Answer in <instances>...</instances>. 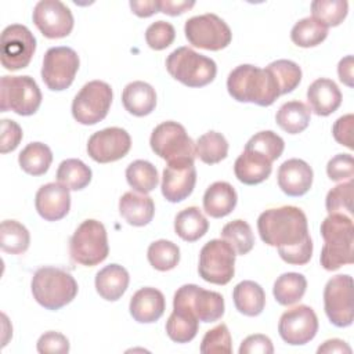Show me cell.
Returning a JSON list of instances; mask_svg holds the SVG:
<instances>
[{
	"label": "cell",
	"mask_w": 354,
	"mask_h": 354,
	"mask_svg": "<svg viewBox=\"0 0 354 354\" xmlns=\"http://www.w3.org/2000/svg\"><path fill=\"white\" fill-rule=\"evenodd\" d=\"M235 308L246 317H257L266 306V293L254 281H242L232 290Z\"/></svg>",
	"instance_id": "f1b7e54d"
},
{
	"label": "cell",
	"mask_w": 354,
	"mask_h": 354,
	"mask_svg": "<svg viewBox=\"0 0 354 354\" xmlns=\"http://www.w3.org/2000/svg\"><path fill=\"white\" fill-rule=\"evenodd\" d=\"M283 148H285L283 140L277 133H274L271 130H264V131L256 133L253 137H250V140L245 145V149L254 151V152L263 155L271 163L282 155Z\"/></svg>",
	"instance_id": "7bdbcfd3"
},
{
	"label": "cell",
	"mask_w": 354,
	"mask_h": 354,
	"mask_svg": "<svg viewBox=\"0 0 354 354\" xmlns=\"http://www.w3.org/2000/svg\"><path fill=\"white\" fill-rule=\"evenodd\" d=\"M209 230V221L199 207L189 206L177 213L174 218V231L185 242H195Z\"/></svg>",
	"instance_id": "f546056e"
},
{
	"label": "cell",
	"mask_w": 354,
	"mask_h": 354,
	"mask_svg": "<svg viewBox=\"0 0 354 354\" xmlns=\"http://www.w3.org/2000/svg\"><path fill=\"white\" fill-rule=\"evenodd\" d=\"M37 351L40 354H65L69 351V340L59 332L48 330L39 337Z\"/></svg>",
	"instance_id": "f907efd6"
},
{
	"label": "cell",
	"mask_w": 354,
	"mask_h": 354,
	"mask_svg": "<svg viewBox=\"0 0 354 354\" xmlns=\"http://www.w3.org/2000/svg\"><path fill=\"white\" fill-rule=\"evenodd\" d=\"M326 174L332 181L353 180L354 160L350 153H337L326 165Z\"/></svg>",
	"instance_id": "681fc988"
},
{
	"label": "cell",
	"mask_w": 354,
	"mask_h": 354,
	"mask_svg": "<svg viewBox=\"0 0 354 354\" xmlns=\"http://www.w3.org/2000/svg\"><path fill=\"white\" fill-rule=\"evenodd\" d=\"M131 148L130 134L122 127H106L94 133L87 142L88 156L98 163L119 160Z\"/></svg>",
	"instance_id": "ac0fdd59"
},
{
	"label": "cell",
	"mask_w": 354,
	"mask_h": 354,
	"mask_svg": "<svg viewBox=\"0 0 354 354\" xmlns=\"http://www.w3.org/2000/svg\"><path fill=\"white\" fill-rule=\"evenodd\" d=\"M278 332L282 340L290 346L306 344L318 332L317 314L306 304L289 308L279 318Z\"/></svg>",
	"instance_id": "2e32d148"
},
{
	"label": "cell",
	"mask_w": 354,
	"mask_h": 354,
	"mask_svg": "<svg viewBox=\"0 0 354 354\" xmlns=\"http://www.w3.org/2000/svg\"><path fill=\"white\" fill-rule=\"evenodd\" d=\"M35 206L39 216L47 221H58L64 218L71 209L69 188L61 183L41 185L36 192Z\"/></svg>",
	"instance_id": "ffe728a7"
},
{
	"label": "cell",
	"mask_w": 354,
	"mask_h": 354,
	"mask_svg": "<svg viewBox=\"0 0 354 354\" xmlns=\"http://www.w3.org/2000/svg\"><path fill=\"white\" fill-rule=\"evenodd\" d=\"M129 272L119 264H109L101 268L95 275V290L108 301L119 300L129 286Z\"/></svg>",
	"instance_id": "83f0119b"
},
{
	"label": "cell",
	"mask_w": 354,
	"mask_h": 354,
	"mask_svg": "<svg viewBox=\"0 0 354 354\" xmlns=\"http://www.w3.org/2000/svg\"><path fill=\"white\" fill-rule=\"evenodd\" d=\"M41 104V91L30 76H3L0 79V109L12 111L21 116L37 112Z\"/></svg>",
	"instance_id": "52a82bcc"
},
{
	"label": "cell",
	"mask_w": 354,
	"mask_h": 354,
	"mask_svg": "<svg viewBox=\"0 0 354 354\" xmlns=\"http://www.w3.org/2000/svg\"><path fill=\"white\" fill-rule=\"evenodd\" d=\"M307 101L315 115L329 116L340 106L342 93L333 80L319 77L308 86Z\"/></svg>",
	"instance_id": "603a6c76"
},
{
	"label": "cell",
	"mask_w": 354,
	"mask_h": 354,
	"mask_svg": "<svg viewBox=\"0 0 354 354\" xmlns=\"http://www.w3.org/2000/svg\"><path fill=\"white\" fill-rule=\"evenodd\" d=\"M324 308L328 319L337 328L353 324V278L347 274L332 277L324 289Z\"/></svg>",
	"instance_id": "5bb4252c"
},
{
	"label": "cell",
	"mask_w": 354,
	"mask_h": 354,
	"mask_svg": "<svg viewBox=\"0 0 354 354\" xmlns=\"http://www.w3.org/2000/svg\"><path fill=\"white\" fill-rule=\"evenodd\" d=\"M30 243V235L25 225L17 220H4L0 225L1 250L10 254L25 253Z\"/></svg>",
	"instance_id": "74e56055"
},
{
	"label": "cell",
	"mask_w": 354,
	"mask_h": 354,
	"mask_svg": "<svg viewBox=\"0 0 354 354\" xmlns=\"http://www.w3.org/2000/svg\"><path fill=\"white\" fill-rule=\"evenodd\" d=\"M278 185L288 196H301L313 185V169L303 159L292 158L285 160L278 169Z\"/></svg>",
	"instance_id": "44dd1931"
},
{
	"label": "cell",
	"mask_w": 354,
	"mask_h": 354,
	"mask_svg": "<svg viewBox=\"0 0 354 354\" xmlns=\"http://www.w3.org/2000/svg\"><path fill=\"white\" fill-rule=\"evenodd\" d=\"M318 354L321 353H346V354H350L351 353V347L342 339H329L326 342H324L318 350H317Z\"/></svg>",
	"instance_id": "680465c9"
},
{
	"label": "cell",
	"mask_w": 354,
	"mask_h": 354,
	"mask_svg": "<svg viewBox=\"0 0 354 354\" xmlns=\"http://www.w3.org/2000/svg\"><path fill=\"white\" fill-rule=\"evenodd\" d=\"M122 102L124 109L134 116H147L156 106L155 88L141 80L129 83L122 93Z\"/></svg>",
	"instance_id": "4316f807"
},
{
	"label": "cell",
	"mask_w": 354,
	"mask_h": 354,
	"mask_svg": "<svg viewBox=\"0 0 354 354\" xmlns=\"http://www.w3.org/2000/svg\"><path fill=\"white\" fill-rule=\"evenodd\" d=\"M236 202L235 188L227 181H216L205 191L203 210L213 218H221L235 209Z\"/></svg>",
	"instance_id": "d4e9b609"
},
{
	"label": "cell",
	"mask_w": 354,
	"mask_h": 354,
	"mask_svg": "<svg viewBox=\"0 0 354 354\" xmlns=\"http://www.w3.org/2000/svg\"><path fill=\"white\" fill-rule=\"evenodd\" d=\"M201 353L203 354L232 353V339L225 324L221 322L205 333L201 343Z\"/></svg>",
	"instance_id": "bcb514c9"
},
{
	"label": "cell",
	"mask_w": 354,
	"mask_h": 354,
	"mask_svg": "<svg viewBox=\"0 0 354 354\" xmlns=\"http://www.w3.org/2000/svg\"><path fill=\"white\" fill-rule=\"evenodd\" d=\"M279 257L293 266H303L307 264L313 256V241L310 236H307L300 243H296L293 246L286 248H277Z\"/></svg>",
	"instance_id": "c3c4849f"
},
{
	"label": "cell",
	"mask_w": 354,
	"mask_h": 354,
	"mask_svg": "<svg viewBox=\"0 0 354 354\" xmlns=\"http://www.w3.org/2000/svg\"><path fill=\"white\" fill-rule=\"evenodd\" d=\"M53 162L51 149L43 142L28 144L18 156L21 169L30 176H41L47 173Z\"/></svg>",
	"instance_id": "836d02e7"
},
{
	"label": "cell",
	"mask_w": 354,
	"mask_h": 354,
	"mask_svg": "<svg viewBox=\"0 0 354 354\" xmlns=\"http://www.w3.org/2000/svg\"><path fill=\"white\" fill-rule=\"evenodd\" d=\"M311 119V109L301 101H288L275 115L277 124L289 134H299L307 129Z\"/></svg>",
	"instance_id": "1f68e13d"
},
{
	"label": "cell",
	"mask_w": 354,
	"mask_h": 354,
	"mask_svg": "<svg viewBox=\"0 0 354 354\" xmlns=\"http://www.w3.org/2000/svg\"><path fill=\"white\" fill-rule=\"evenodd\" d=\"M257 353L259 354H272L274 353L272 342L268 336L256 333V335L248 336L241 343L239 354H257Z\"/></svg>",
	"instance_id": "f5cc1de1"
},
{
	"label": "cell",
	"mask_w": 354,
	"mask_h": 354,
	"mask_svg": "<svg viewBox=\"0 0 354 354\" xmlns=\"http://www.w3.org/2000/svg\"><path fill=\"white\" fill-rule=\"evenodd\" d=\"M155 155L169 162L181 159H195V142L187 134L183 124L167 120L158 124L149 138Z\"/></svg>",
	"instance_id": "30bf717a"
},
{
	"label": "cell",
	"mask_w": 354,
	"mask_h": 354,
	"mask_svg": "<svg viewBox=\"0 0 354 354\" xmlns=\"http://www.w3.org/2000/svg\"><path fill=\"white\" fill-rule=\"evenodd\" d=\"M147 257L149 264L158 271L173 270L180 261V249L176 243L159 239L148 246Z\"/></svg>",
	"instance_id": "b9f144b4"
},
{
	"label": "cell",
	"mask_w": 354,
	"mask_h": 354,
	"mask_svg": "<svg viewBox=\"0 0 354 354\" xmlns=\"http://www.w3.org/2000/svg\"><path fill=\"white\" fill-rule=\"evenodd\" d=\"M129 310L134 321L140 324H152L158 321L166 310L165 296L155 288H141L131 296Z\"/></svg>",
	"instance_id": "7402d4cb"
},
{
	"label": "cell",
	"mask_w": 354,
	"mask_h": 354,
	"mask_svg": "<svg viewBox=\"0 0 354 354\" xmlns=\"http://www.w3.org/2000/svg\"><path fill=\"white\" fill-rule=\"evenodd\" d=\"M353 126H354V116L353 113H347L340 116L333 127H332V134L335 140L340 144L347 147L348 149H353Z\"/></svg>",
	"instance_id": "db71d44e"
},
{
	"label": "cell",
	"mask_w": 354,
	"mask_h": 354,
	"mask_svg": "<svg viewBox=\"0 0 354 354\" xmlns=\"http://www.w3.org/2000/svg\"><path fill=\"white\" fill-rule=\"evenodd\" d=\"M32 19L48 39L66 37L73 29L72 11L59 0H40L33 8Z\"/></svg>",
	"instance_id": "e0dca14e"
},
{
	"label": "cell",
	"mask_w": 354,
	"mask_h": 354,
	"mask_svg": "<svg viewBox=\"0 0 354 354\" xmlns=\"http://www.w3.org/2000/svg\"><path fill=\"white\" fill-rule=\"evenodd\" d=\"M257 230L261 241L274 248L293 246L310 236L307 217L297 206L264 210L257 218Z\"/></svg>",
	"instance_id": "6da1fadb"
},
{
	"label": "cell",
	"mask_w": 354,
	"mask_h": 354,
	"mask_svg": "<svg viewBox=\"0 0 354 354\" xmlns=\"http://www.w3.org/2000/svg\"><path fill=\"white\" fill-rule=\"evenodd\" d=\"M235 250L224 239H212L199 253L198 272L206 282L227 285L235 274Z\"/></svg>",
	"instance_id": "ba28073f"
},
{
	"label": "cell",
	"mask_w": 354,
	"mask_h": 354,
	"mask_svg": "<svg viewBox=\"0 0 354 354\" xmlns=\"http://www.w3.org/2000/svg\"><path fill=\"white\" fill-rule=\"evenodd\" d=\"M272 163L267 158L249 149H243L234 163L235 177L246 185L263 183L270 177Z\"/></svg>",
	"instance_id": "cb8c5ba5"
},
{
	"label": "cell",
	"mask_w": 354,
	"mask_h": 354,
	"mask_svg": "<svg viewBox=\"0 0 354 354\" xmlns=\"http://www.w3.org/2000/svg\"><path fill=\"white\" fill-rule=\"evenodd\" d=\"M33 299L44 308L57 311L69 304L77 295V282L65 270L57 267L39 268L30 282Z\"/></svg>",
	"instance_id": "277c9868"
},
{
	"label": "cell",
	"mask_w": 354,
	"mask_h": 354,
	"mask_svg": "<svg viewBox=\"0 0 354 354\" xmlns=\"http://www.w3.org/2000/svg\"><path fill=\"white\" fill-rule=\"evenodd\" d=\"M109 253L106 230L102 223L84 220L69 241V254L77 264L93 267L102 263Z\"/></svg>",
	"instance_id": "8992f818"
},
{
	"label": "cell",
	"mask_w": 354,
	"mask_h": 354,
	"mask_svg": "<svg viewBox=\"0 0 354 354\" xmlns=\"http://www.w3.org/2000/svg\"><path fill=\"white\" fill-rule=\"evenodd\" d=\"M119 213L134 227H144L149 224L155 214V205L151 196L129 191L119 199Z\"/></svg>",
	"instance_id": "484cf974"
},
{
	"label": "cell",
	"mask_w": 354,
	"mask_h": 354,
	"mask_svg": "<svg viewBox=\"0 0 354 354\" xmlns=\"http://www.w3.org/2000/svg\"><path fill=\"white\" fill-rule=\"evenodd\" d=\"M176 39L174 26L166 21H156L145 30L147 44L156 51L167 48Z\"/></svg>",
	"instance_id": "7dc6e473"
},
{
	"label": "cell",
	"mask_w": 354,
	"mask_h": 354,
	"mask_svg": "<svg viewBox=\"0 0 354 354\" xmlns=\"http://www.w3.org/2000/svg\"><path fill=\"white\" fill-rule=\"evenodd\" d=\"M166 69L177 82L188 87H203L212 83L217 73L216 62L189 47H178L166 58Z\"/></svg>",
	"instance_id": "5b68a950"
},
{
	"label": "cell",
	"mask_w": 354,
	"mask_h": 354,
	"mask_svg": "<svg viewBox=\"0 0 354 354\" xmlns=\"http://www.w3.org/2000/svg\"><path fill=\"white\" fill-rule=\"evenodd\" d=\"M321 236L325 243L319 261L326 271H336L354 261V224L350 216L329 214L321 223Z\"/></svg>",
	"instance_id": "3957f363"
},
{
	"label": "cell",
	"mask_w": 354,
	"mask_h": 354,
	"mask_svg": "<svg viewBox=\"0 0 354 354\" xmlns=\"http://www.w3.org/2000/svg\"><path fill=\"white\" fill-rule=\"evenodd\" d=\"M307 289V279L299 272H285L277 278L272 295L281 306H292L301 300Z\"/></svg>",
	"instance_id": "d6a6232c"
},
{
	"label": "cell",
	"mask_w": 354,
	"mask_h": 354,
	"mask_svg": "<svg viewBox=\"0 0 354 354\" xmlns=\"http://www.w3.org/2000/svg\"><path fill=\"white\" fill-rule=\"evenodd\" d=\"M196 184V169L192 159L169 162L162 176V195L171 203L187 199Z\"/></svg>",
	"instance_id": "d6986e66"
},
{
	"label": "cell",
	"mask_w": 354,
	"mask_h": 354,
	"mask_svg": "<svg viewBox=\"0 0 354 354\" xmlns=\"http://www.w3.org/2000/svg\"><path fill=\"white\" fill-rule=\"evenodd\" d=\"M1 134H0V152L1 153H7L14 151L21 140H22V129L21 126L10 119H3L1 123Z\"/></svg>",
	"instance_id": "816d5d0a"
},
{
	"label": "cell",
	"mask_w": 354,
	"mask_h": 354,
	"mask_svg": "<svg viewBox=\"0 0 354 354\" xmlns=\"http://www.w3.org/2000/svg\"><path fill=\"white\" fill-rule=\"evenodd\" d=\"M112 88L102 80L86 83L72 101V115L75 120L84 126H91L108 115L112 104Z\"/></svg>",
	"instance_id": "9c48e42d"
},
{
	"label": "cell",
	"mask_w": 354,
	"mask_h": 354,
	"mask_svg": "<svg viewBox=\"0 0 354 354\" xmlns=\"http://www.w3.org/2000/svg\"><path fill=\"white\" fill-rule=\"evenodd\" d=\"M353 55H347L344 58H342L339 61V65H337V75H339V79L343 84L348 86V87H353Z\"/></svg>",
	"instance_id": "6f0895ef"
},
{
	"label": "cell",
	"mask_w": 354,
	"mask_h": 354,
	"mask_svg": "<svg viewBox=\"0 0 354 354\" xmlns=\"http://www.w3.org/2000/svg\"><path fill=\"white\" fill-rule=\"evenodd\" d=\"M173 307L188 308L202 322H214L224 315V297L214 290H206L195 283H187L174 293Z\"/></svg>",
	"instance_id": "4fadbf2b"
},
{
	"label": "cell",
	"mask_w": 354,
	"mask_h": 354,
	"mask_svg": "<svg viewBox=\"0 0 354 354\" xmlns=\"http://www.w3.org/2000/svg\"><path fill=\"white\" fill-rule=\"evenodd\" d=\"M126 180L136 192L147 195L156 188L159 176L156 167L151 162L137 159L127 166Z\"/></svg>",
	"instance_id": "e575fe53"
},
{
	"label": "cell",
	"mask_w": 354,
	"mask_h": 354,
	"mask_svg": "<svg viewBox=\"0 0 354 354\" xmlns=\"http://www.w3.org/2000/svg\"><path fill=\"white\" fill-rule=\"evenodd\" d=\"M195 6L194 1H176V0H159V11L171 17L181 15Z\"/></svg>",
	"instance_id": "9f6ffc18"
},
{
	"label": "cell",
	"mask_w": 354,
	"mask_h": 354,
	"mask_svg": "<svg viewBox=\"0 0 354 354\" xmlns=\"http://www.w3.org/2000/svg\"><path fill=\"white\" fill-rule=\"evenodd\" d=\"M79 65V55L73 48L66 46L51 47L43 58L41 79L50 90L62 91L73 83Z\"/></svg>",
	"instance_id": "7c38bea8"
},
{
	"label": "cell",
	"mask_w": 354,
	"mask_h": 354,
	"mask_svg": "<svg viewBox=\"0 0 354 354\" xmlns=\"http://www.w3.org/2000/svg\"><path fill=\"white\" fill-rule=\"evenodd\" d=\"M347 11L346 0H314L311 3V18L325 28L340 25L347 17Z\"/></svg>",
	"instance_id": "ab89813d"
},
{
	"label": "cell",
	"mask_w": 354,
	"mask_h": 354,
	"mask_svg": "<svg viewBox=\"0 0 354 354\" xmlns=\"http://www.w3.org/2000/svg\"><path fill=\"white\" fill-rule=\"evenodd\" d=\"M184 33L189 44L210 51H220L232 40V32L227 22L213 12L187 19Z\"/></svg>",
	"instance_id": "8fae6325"
},
{
	"label": "cell",
	"mask_w": 354,
	"mask_h": 354,
	"mask_svg": "<svg viewBox=\"0 0 354 354\" xmlns=\"http://www.w3.org/2000/svg\"><path fill=\"white\" fill-rule=\"evenodd\" d=\"M36 51L33 33L21 24H12L1 32V65L7 71L26 68Z\"/></svg>",
	"instance_id": "9a60e30c"
},
{
	"label": "cell",
	"mask_w": 354,
	"mask_h": 354,
	"mask_svg": "<svg viewBox=\"0 0 354 354\" xmlns=\"http://www.w3.org/2000/svg\"><path fill=\"white\" fill-rule=\"evenodd\" d=\"M227 90L238 102L270 106L281 95L274 75L266 68L242 64L232 69L227 79Z\"/></svg>",
	"instance_id": "7a4b0ae2"
},
{
	"label": "cell",
	"mask_w": 354,
	"mask_h": 354,
	"mask_svg": "<svg viewBox=\"0 0 354 354\" xmlns=\"http://www.w3.org/2000/svg\"><path fill=\"white\" fill-rule=\"evenodd\" d=\"M195 155L206 165H216L227 158L228 141L221 133L207 131L196 140Z\"/></svg>",
	"instance_id": "d590c367"
},
{
	"label": "cell",
	"mask_w": 354,
	"mask_h": 354,
	"mask_svg": "<svg viewBox=\"0 0 354 354\" xmlns=\"http://www.w3.org/2000/svg\"><path fill=\"white\" fill-rule=\"evenodd\" d=\"M199 328V319L192 311L183 307H173V313L166 322V333L176 343L191 342Z\"/></svg>",
	"instance_id": "4dcf8cb0"
},
{
	"label": "cell",
	"mask_w": 354,
	"mask_h": 354,
	"mask_svg": "<svg viewBox=\"0 0 354 354\" xmlns=\"http://www.w3.org/2000/svg\"><path fill=\"white\" fill-rule=\"evenodd\" d=\"M91 169L80 159H65L57 170V180L72 191L86 188L91 181Z\"/></svg>",
	"instance_id": "8d00e7d4"
},
{
	"label": "cell",
	"mask_w": 354,
	"mask_h": 354,
	"mask_svg": "<svg viewBox=\"0 0 354 354\" xmlns=\"http://www.w3.org/2000/svg\"><path fill=\"white\" fill-rule=\"evenodd\" d=\"M326 36L328 28H325L311 17H306L297 21L290 30L292 41L303 48L315 47L321 44L326 39Z\"/></svg>",
	"instance_id": "f35d334b"
},
{
	"label": "cell",
	"mask_w": 354,
	"mask_h": 354,
	"mask_svg": "<svg viewBox=\"0 0 354 354\" xmlns=\"http://www.w3.org/2000/svg\"><path fill=\"white\" fill-rule=\"evenodd\" d=\"M353 180L342 183L332 188L325 199V206L329 214L340 213L350 216L353 214Z\"/></svg>",
	"instance_id": "f6af8a7d"
},
{
	"label": "cell",
	"mask_w": 354,
	"mask_h": 354,
	"mask_svg": "<svg viewBox=\"0 0 354 354\" xmlns=\"http://www.w3.org/2000/svg\"><path fill=\"white\" fill-rule=\"evenodd\" d=\"M221 236L227 241L236 254H246L254 246V235L250 225L245 220H234L227 223L221 230Z\"/></svg>",
	"instance_id": "60d3db41"
},
{
	"label": "cell",
	"mask_w": 354,
	"mask_h": 354,
	"mask_svg": "<svg viewBox=\"0 0 354 354\" xmlns=\"http://www.w3.org/2000/svg\"><path fill=\"white\" fill-rule=\"evenodd\" d=\"M267 69L274 75L281 94L292 93L301 82V69L290 59H277L268 64Z\"/></svg>",
	"instance_id": "ee69618b"
},
{
	"label": "cell",
	"mask_w": 354,
	"mask_h": 354,
	"mask_svg": "<svg viewBox=\"0 0 354 354\" xmlns=\"http://www.w3.org/2000/svg\"><path fill=\"white\" fill-rule=\"evenodd\" d=\"M131 11L140 18H148L159 12V0H130Z\"/></svg>",
	"instance_id": "11a10c76"
}]
</instances>
